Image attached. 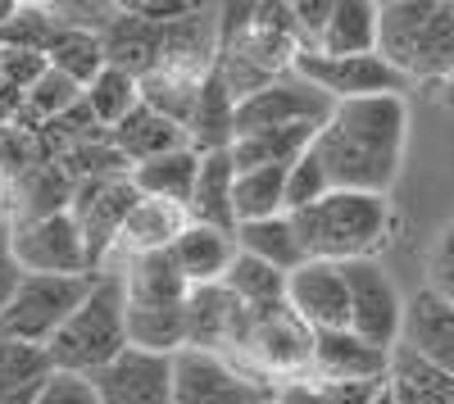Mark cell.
Masks as SVG:
<instances>
[{
  "label": "cell",
  "mask_w": 454,
  "mask_h": 404,
  "mask_svg": "<svg viewBox=\"0 0 454 404\" xmlns=\"http://www.w3.org/2000/svg\"><path fill=\"white\" fill-rule=\"evenodd\" d=\"M10 237H14V254H19L23 273H36V277H82V273H96L91 254H87V241H82V228H78V218H73V214L23 218V223L10 218Z\"/></svg>",
  "instance_id": "30bf717a"
},
{
  "label": "cell",
  "mask_w": 454,
  "mask_h": 404,
  "mask_svg": "<svg viewBox=\"0 0 454 404\" xmlns=\"http://www.w3.org/2000/svg\"><path fill=\"white\" fill-rule=\"evenodd\" d=\"M200 82L205 78H192V73H177V68H155L141 78V105L164 114L168 123L186 128L192 123V109H196V96H200Z\"/></svg>",
  "instance_id": "1f68e13d"
},
{
  "label": "cell",
  "mask_w": 454,
  "mask_h": 404,
  "mask_svg": "<svg viewBox=\"0 0 454 404\" xmlns=\"http://www.w3.org/2000/svg\"><path fill=\"white\" fill-rule=\"evenodd\" d=\"M128 350V296H123V277L119 268H100L96 286L87 291V300L78 305L55 341L46 346L51 369L55 373H78L91 377L100 373L114 354Z\"/></svg>",
  "instance_id": "277c9868"
},
{
  "label": "cell",
  "mask_w": 454,
  "mask_h": 404,
  "mask_svg": "<svg viewBox=\"0 0 454 404\" xmlns=\"http://www.w3.org/2000/svg\"><path fill=\"white\" fill-rule=\"evenodd\" d=\"M46 64L55 73H64L68 82L78 87H91L105 68V46H100V32H87V27H64L55 32V42L46 50Z\"/></svg>",
  "instance_id": "f546056e"
},
{
  "label": "cell",
  "mask_w": 454,
  "mask_h": 404,
  "mask_svg": "<svg viewBox=\"0 0 454 404\" xmlns=\"http://www.w3.org/2000/svg\"><path fill=\"white\" fill-rule=\"evenodd\" d=\"M100 46H105L109 68H123L132 78H145V73H155L160 59H164V27L145 23V19H137L119 5L114 23L100 32Z\"/></svg>",
  "instance_id": "d6986e66"
},
{
  "label": "cell",
  "mask_w": 454,
  "mask_h": 404,
  "mask_svg": "<svg viewBox=\"0 0 454 404\" xmlns=\"http://www.w3.org/2000/svg\"><path fill=\"white\" fill-rule=\"evenodd\" d=\"M223 286L232 291L250 314L286 305V273L269 268L263 260H250V254H237L232 268H227V277H223Z\"/></svg>",
  "instance_id": "d6a6232c"
},
{
  "label": "cell",
  "mask_w": 454,
  "mask_h": 404,
  "mask_svg": "<svg viewBox=\"0 0 454 404\" xmlns=\"http://www.w3.org/2000/svg\"><path fill=\"white\" fill-rule=\"evenodd\" d=\"M295 73L305 82H314L323 96H332L336 105L346 100H372V96H404L413 82L395 64H387L382 55H318V50H300L295 55Z\"/></svg>",
  "instance_id": "ba28073f"
},
{
  "label": "cell",
  "mask_w": 454,
  "mask_h": 404,
  "mask_svg": "<svg viewBox=\"0 0 454 404\" xmlns=\"http://www.w3.org/2000/svg\"><path fill=\"white\" fill-rule=\"evenodd\" d=\"M123 10L137 14V19H145V23H155V27H168V23L186 19L196 5H192V0H128Z\"/></svg>",
  "instance_id": "b9f144b4"
},
{
  "label": "cell",
  "mask_w": 454,
  "mask_h": 404,
  "mask_svg": "<svg viewBox=\"0 0 454 404\" xmlns=\"http://www.w3.org/2000/svg\"><path fill=\"white\" fill-rule=\"evenodd\" d=\"M59 32V19L51 5H19L14 19L0 27V50H27V55H46Z\"/></svg>",
  "instance_id": "e575fe53"
},
{
  "label": "cell",
  "mask_w": 454,
  "mask_h": 404,
  "mask_svg": "<svg viewBox=\"0 0 454 404\" xmlns=\"http://www.w3.org/2000/svg\"><path fill=\"white\" fill-rule=\"evenodd\" d=\"M100 404H173V354L128 346L100 373H91Z\"/></svg>",
  "instance_id": "5bb4252c"
},
{
  "label": "cell",
  "mask_w": 454,
  "mask_h": 404,
  "mask_svg": "<svg viewBox=\"0 0 454 404\" xmlns=\"http://www.w3.org/2000/svg\"><path fill=\"white\" fill-rule=\"evenodd\" d=\"M23 264H19V254H14V237H10V218H0V314L10 309V300L19 296V286H23Z\"/></svg>",
  "instance_id": "60d3db41"
},
{
  "label": "cell",
  "mask_w": 454,
  "mask_h": 404,
  "mask_svg": "<svg viewBox=\"0 0 454 404\" xmlns=\"http://www.w3.org/2000/svg\"><path fill=\"white\" fill-rule=\"evenodd\" d=\"M232 191H237V164L227 151H214V155H200V177H196V191H192V223L200 228H218V232H237V205H232Z\"/></svg>",
  "instance_id": "7402d4cb"
},
{
  "label": "cell",
  "mask_w": 454,
  "mask_h": 404,
  "mask_svg": "<svg viewBox=\"0 0 454 404\" xmlns=\"http://www.w3.org/2000/svg\"><path fill=\"white\" fill-rule=\"evenodd\" d=\"M82 105H87V114L100 123V132H114L141 105V78H132V73L105 64L100 78L91 87H82Z\"/></svg>",
  "instance_id": "4dcf8cb0"
},
{
  "label": "cell",
  "mask_w": 454,
  "mask_h": 404,
  "mask_svg": "<svg viewBox=\"0 0 454 404\" xmlns=\"http://www.w3.org/2000/svg\"><path fill=\"white\" fill-rule=\"evenodd\" d=\"M14 10H19V0H0V27L14 19Z\"/></svg>",
  "instance_id": "ee69618b"
},
{
  "label": "cell",
  "mask_w": 454,
  "mask_h": 404,
  "mask_svg": "<svg viewBox=\"0 0 454 404\" xmlns=\"http://www.w3.org/2000/svg\"><path fill=\"white\" fill-rule=\"evenodd\" d=\"M32 404H100L91 377H78V373H51L36 391Z\"/></svg>",
  "instance_id": "f35d334b"
},
{
  "label": "cell",
  "mask_w": 454,
  "mask_h": 404,
  "mask_svg": "<svg viewBox=\"0 0 454 404\" xmlns=\"http://www.w3.org/2000/svg\"><path fill=\"white\" fill-rule=\"evenodd\" d=\"M0 218H5V209H0Z\"/></svg>",
  "instance_id": "bcb514c9"
},
{
  "label": "cell",
  "mask_w": 454,
  "mask_h": 404,
  "mask_svg": "<svg viewBox=\"0 0 454 404\" xmlns=\"http://www.w3.org/2000/svg\"><path fill=\"white\" fill-rule=\"evenodd\" d=\"M286 168L291 164H263V168H246L237 173V228L241 223H259V218H278L286 214Z\"/></svg>",
  "instance_id": "83f0119b"
},
{
  "label": "cell",
  "mask_w": 454,
  "mask_h": 404,
  "mask_svg": "<svg viewBox=\"0 0 454 404\" xmlns=\"http://www.w3.org/2000/svg\"><path fill=\"white\" fill-rule=\"evenodd\" d=\"M196 177H200V155L186 145V151H173L164 159H150V164H137L132 168V187L137 196H150V200H168V205H192V191H196Z\"/></svg>",
  "instance_id": "484cf974"
},
{
  "label": "cell",
  "mask_w": 454,
  "mask_h": 404,
  "mask_svg": "<svg viewBox=\"0 0 454 404\" xmlns=\"http://www.w3.org/2000/svg\"><path fill=\"white\" fill-rule=\"evenodd\" d=\"M186 141H192L196 155H214V151H232L237 141V96L223 87L218 73L200 82L192 123H186Z\"/></svg>",
  "instance_id": "cb8c5ba5"
},
{
  "label": "cell",
  "mask_w": 454,
  "mask_h": 404,
  "mask_svg": "<svg viewBox=\"0 0 454 404\" xmlns=\"http://www.w3.org/2000/svg\"><path fill=\"white\" fill-rule=\"evenodd\" d=\"M51 373L55 369H51L46 346H27V341H5L0 337V400L32 404Z\"/></svg>",
  "instance_id": "f1b7e54d"
},
{
  "label": "cell",
  "mask_w": 454,
  "mask_h": 404,
  "mask_svg": "<svg viewBox=\"0 0 454 404\" xmlns=\"http://www.w3.org/2000/svg\"><path fill=\"white\" fill-rule=\"evenodd\" d=\"M278 404H336V400L318 382H286V386H278Z\"/></svg>",
  "instance_id": "7bdbcfd3"
},
{
  "label": "cell",
  "mask_w": 454,
  "mask_h": 404,
  "mask_svg": "<svg viewBox=\"0 0 454 404\" xmlns=\"http://www.w3.org/2000/svg\"><path fill=\"white\" fill-rule=\"evenodd\" d=\"M291 19H295L300 50H318L327 19H332V0H300V5H291Z\"/></svg>",
  "instance_id": "ab89813d"
},
{
  "label": "cell",
  "mask_w": 454,
  "mask_h": 404,
  "mask_svg": "<svg viewBox=\"0 0 454 404\" xmlns=\"http://www.w3.org/2000/svg\"><path fill=\"white\" fill-rule=\"evenodd\" d=\"M173 404H278V382L241 369L227 354L186 346L173 354Z\"/></svg>",
  "instance_id": "5b68a950"
},
{
  "label": "cell",
  "mask_w": 454,
  "mask_h": 404,
  "mask_svg": "<svg viewBox=\"0 0 454 404\" xmlns=\"http://www.w3.org/2000/svg\"><path fill=\"white\" fill-rule=\"evenodd\" d=\"M309 151L323 164L332 191L391 196L409 151V100L372 96L336 105Z\"/></svg>",
  "instance_id": "6da1fadb"
},
{
  "label": "cell",
  "mask_w": 454,
  "mask_h": 404,
  "mask_svg": "<svg viewBox=\"0 0 454 404\" xmlns=\"http://www.w3.org/2000/svg\"><path fill=\"white\" fill-rule=\"evenodd\" d=\"M237 254H241L237 232H218V228H200V223H192L173 245V260H177L182 277L192 282V291L196 286H223Z\"/></svg>",
  "instance_id": "ffe728a7"
},
{
  "label": "cell",
  "mask_w": 454,
  "mask_h": 404,
  "mask_svg": "<svg viewBox=\"0 0 454 404\" xmlns=\"http://www.w3.org/2000/svg\"><path fill=\"white\" fill-rule=\"evenodd\" d=\"M441 96H445V105H454V78H450V82H441Z\"/></svg>",
  "instance_id": "f6af8a7d"
},
{
  "label": "cell",
  "mask_w": 454,
  "mask_h": 404,
  "mask_svg": "<svg viewBox=\"0 0 454 404\" xmlns=\"http://www.w3.org/2000/svg\"><path fill=\"white\" fill-rule=\"evenodd\" d=\"M340 273H346V291H350V332L377 350L395 354L404 332V296L395 277L377 260L340 264Z\"/></svg>",
  "instance_id": "52a82bcc"
},
{
  "label": "cell",
  "mask_w": 454,
  "mask_h": 404,
  "mask_svg": "<svg viewBox=\"0 0 454 404\" xmlns=\"http://www.w3.org/2000/svg\"><path fill=\"white\" fill-rule=\"evenodd\" d=\"M309 373L318 386H382L391 377V354L346 332H318L314 337V363Z\"/></svg>",
  "instance_id": "9a60e30c"
},
{
  "label": "cell",
  "mask_w": 454,
  "mask_h": 404,
  "mask_svg": "<svg viewBox=\"0 0 454 404\" xmlns=\"http://www.w3.org/2000/svg\"><path fill=\"white\" fill-rule=\"evenodd\" d=\"M382 5L372 0H332V19L318 42V55H377Z\"/></svg>",
  "instance_id": "d4e9b609"
},
{
  "label": "cell",
  "mask_w": 454,
  "mask_h": 404,
  "mask_svg": "<svg viewBox=\"0 0 454 404\" xmlns=\"http://www.w3.org/2000/svg\"><path fill=\"white\" fill-rule=\"evenodd\" d=\"M109 145L137 168V164H150V159H164L173 151H186L192 141H186V128L168 123L164 114H155V109L137 105L132 114L109 132Z\"/></svg>",
  "instance_id": "44dd1931"
},
{
  "label": "cell",
  "mask_w": 454,
  "mask_h": 404,
  "mask_svg": "<svg viewBox=\"0 0 454 404\" xmlns=\"http://www.w3.org/2000/svg\"><path fill=\"white\" fill-rule=\"evenodd\" d=\"M404 354H413L427 369L454 377V305L423 286L419 296L404 300V332H400Z\"/></svg>",
  "instance_id": "e0dca14e"
},
{
  "label": "cell",
  "mask_w": 454,
  "mask_h": 404,
  "mask_svg": "<svg viewBox=\"0 0 454 404\" xmlns=\"http://www.w3.org/2000/svg\"><path fill=\"white\" fill-rule=\"evenodd\" d=\"M295 237L305 245V260L323 264H355L377 260L391 237H395V205L391 196H368V191H327L318 205L291 214Z\"/></svg>",
  "instance_id": "7a4b0ae2"
},
{
  "label": "cell",
  "mask_w": 454,
  "mask_h": 404,
  "mask_svg": "<svg viewBox=\"0 0 454 404\" xmlns=\"http://www.w3.org/2000/svg\"><path fill=\"white\" fill-rule=\"evenodd\" d=\"M423 286L432 296H441L445 305H454V218L432 237L427 254H423Z\"/></svg>",
  "instance_id": "8d00e7d4"
},
{
  "label": "cell",
  "mask_w": 454,
  "mask_h": 404,
  "mask_svg": "<svg viewBox=\"0 0 454 404\" xmlns=\"http://www.w3.org/2000/svg\"><path fill=\"white\" fill-rule=\"evenodd\" d=\"M96 286V273L82 277H36L27 273L10 309L0 314V337L5 341H27V346H51L59 327L78 314L87 291Z\"/></svg>",
  "instance_id": "8992f818"
},
{
  "label": "cell",
  "mask_w": 454,
  "mask_h": 404,
  "mask_svg": "<svg viewBox=\"0 0 454 404\" xmlns=\"http://www.w3.org/2000/svg\"><path fill=\"white\" fill-rule=\"evenodd\" d=\"M286 309L309 327V332H346L350 327V291L340 264L305 260L295 273H286Z\"/></svg>",
  "instance_id": "4fadbf2b"
},
{
  "label": "cell",
  "mask_w": 454,
  "mask_h": 404,
  "mask_svg": "<svg viewBox=\"0 0 454 404\" xmlns=\"http://www.w3.org/2000/svg\"><path fill=\"white\" fill-rule=\"evenodd\" d=\"M327 191H332V182H327L323 164L314 159V151H309V155H300V159L286 168V214L318 205Z\"/></svg>",
  "instance_id": "74e56055"
},
{
  "label": "cell",
  "mask_w": 454,
  "mask_h": 404,
  "mask_svg": "<svg viewBox=\"0 0 454 404\" xmlns=\"http://www.w3.org/2000/svg\"><path fill=\"white\" fill-rule=\"evenodd\" d=\"M137 205V187L132 177H91L78 187L73 196V218L82 228V241H87V254H91V268L100 273L109 250L119 245V232L128 223V209Z\"/></svg>",
  "instance_id": "7c38bea8"
},
{
  "label": "cell",
  "mask_w": 454,
  "mask_h": 404,
  "mask_svg": "<svg viewBox=\"0 0 454 404\" xmlns=\"http://www.w3.org/2000/svg\"><path fill=\"white\" fill-rule=\"evenodd\" d=\"M241 354L250 359V373H259V377L300 382V373H309V363H314V332L286 305L259 309L246 322Z\"/></svg>",
  "instance_id": "8fae6325"
},
{
  "label": "cell",
  "mask_w": 454,
  "mask_h": 404,
  "mask_svg": "<svg viewBox=\"0 0 454 404\" xmlns=\"http://www.w3.org/2000/svg\"><path fill=\"white\" fill-rule=\"evenodd\" d=\"M128 346L150 354L186 350V305L182 309H128Z\"/></svg>",
  "instance_id": "836d02e7"
},
{
  "label": "cell",
  "mask_w": 454,
  "mask_h": 404,
  "mask_svg": "<svg viewBox=\"0 0 454 404\" xmlns=\"http://www.w3.org/2000/svg\"><path fill=\"white\" fill-rule=\"evenodd\" d=\"M332 109H336V100L323 96L314 82H305L291 68L282 78H273L263 91H254L237 105V136L282 132V128H323L332 119Z\"/></svg>",
  "instance_id": "9c48e42d"
},
{
  "label": "cell",
  "mask_w": 454,
  "mask_h": 404,
  "mask_svg": "<svg viewBox=\"0 0 454 404\" xmlns=\"http://www.w3.org/2000/svg\"><path fill=\"white\" fill-rule=\"evenodd\" d=\"M377 55L395 64L409 82H450L454 78V5L441 0H395L382 5Z\"/></svg>",
  "instance_id": "3957f363"
},
{
  "label": "cell",
  "mask_w": 454,
  "mask_h": 404,
  "mask_svg": "<svg viewBox=\"0 0 454 404\" xmlns=\"http://www.w3.org/2000/svg\"><path fill=\"white\" fill-rule=\"evenodd\" d=\"M246 322L250 309L227 286H196L186 296V346L192 350H214V354L241 350Z\"/></svg>",
  "instance_id": "2e32d148"
},
{
  "label": "cell",
  "mask_w": 454,
  "mask_h": 404,
  "mask_svg": "<svg viewBox=\"0 0 454 404\" xmlns=\"http://www.w3.org/2000/svg\"><path fill=\"white\" fill-rule=\"evenodd\" d=\"M119 277H123L128 309H182L186 296H192V282L182 277L173 250L132 254V260L119 268Z\"/></svg>",
  "instance_id": "ac0fdd59"
},
{
  "label": "cell",
  "mask_w": 454,
  "mask_h": 404,
  "mask_svg": "<svg viewBox=\"0 0 454 404\" xmlns=\"http://www.w3.org/2000/svg\"><path fill=\"white\" fill-rule=\"evenodd\" d=\"M186 228H192V214L182 205L137 196V205L128 209V223L119 232V245L128 250V260L132 254H160V250H173Z\"/></svg>",
  "instance_id": "603a6c76"
},
{
  "label": "cell",
  "mask_w": 454,
  "mask_h": 404,
  "mask_svg": "<svg viewBox=\"0 0 454 404\" xmlns=\"http://www.w3.org/2000/svg\"><path fill=\"white\" fill-rule=\"evenodd\" d=\"M73 105H82V87L68 82L64 73H55L51 64H46L42 78H36V82L23 91V109H32V114L46 119V123H59Z\"/></svg>",
  "instance_id": "d590c367"
},
{
  "label": "cell",
  "mask_w": 454,
  "mask_h": 404,
  "mask_svg": "<svg viewBox=\"0 0 454 404\" xmlns=\"http://www.w3.org/2000/svg\"><path fill=\"white\" fill-rule=\"evenodd\" d=\"M237 250L250 254V260H263L278 273H295L300 264H305V245H300V237H295L291 214L259 218V223H241L237 228Z\"/></svg>",
  "instance_id": "4316f807"
}]
</instances>
